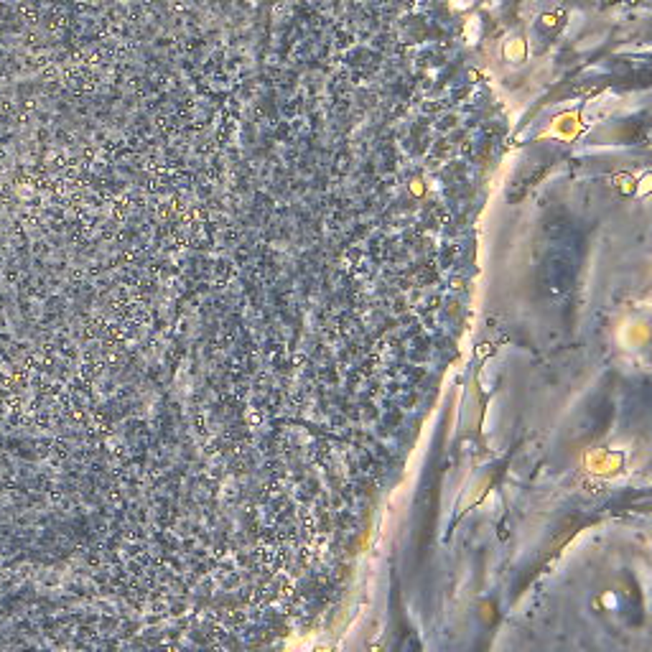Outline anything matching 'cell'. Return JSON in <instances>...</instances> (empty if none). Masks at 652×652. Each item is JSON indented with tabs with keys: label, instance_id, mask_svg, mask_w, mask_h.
Wrapping results in <instances>:
<instances>
[{
	"label": "cell",
	"instance_id": "6da1fadb",
	"mask_svg": "<svg viewBox=\"0 0 652 652\" xmlns=\"http://www.w3.org/2000/svg\"><path fill=\"white\" fill-rule=\"evenodd\" d=\"M548 285L553 291H564L568 285V265L564 260H556V263L548 265Z\"/></svg>",
	"mask_w": 652,
	"mask_h": 652
}]
</instances>
